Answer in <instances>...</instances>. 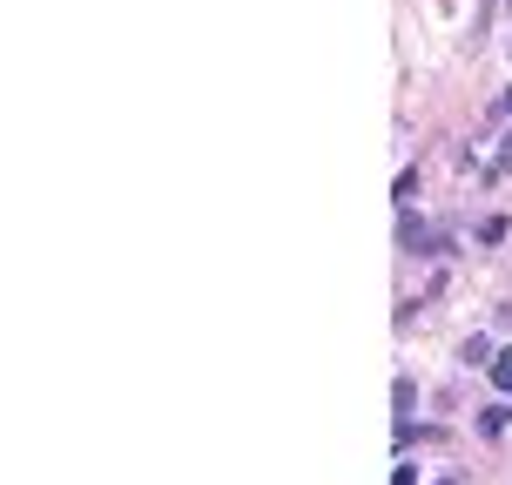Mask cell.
Segmentation results:
<instances>
[{"label":"cell","mask_w":512,"mask_h":485,"mask_svg":"<svg viewBox=\"0 0 512 485\" xmlns=\"http://www.w3.org/2000/svg\"><path fill=\"white\" fill-rule=\"evenodd\" d=\"M398 243H405V250H418V256H425V250H445V236H432L418 216H405V223H398Z\"/></svg>","instance_id":"obj_1"},{"label":"cell","mask_w":512,"mask_h":485,"mask_svg":"<svg viewBox=\"0 0 512 485\" xmlns=\"http://www.w3.org/2000/svg\"><path fill=\"white\" fill-rule=\"evenodd\" d=\"M411 405H418V384L398 378V391H391V411H398V425H411Z\"/></svg>","instance_id":"obj_2"},{"label":"cell","mask_w":512,"mask_h":485,"mask_svg":"<svg viewBox=\"0 0 512 485\" xmlns=\"http://www.w3.org/2000/svg\"><path fill=\"white\" fill-rule=\"evenodd\" d=\"M506 425H512V411H506V405H486V411H479V432H486V438H499Z\"/></svg>","instance_id":"obj_3"},{"label":"cell","mask_w":512,"mask_h":485,"mask_svg":"<svg viewBox=\"0 0 512 485\" xmlns=\"http://www.w3.org/2000/svg\"><path fill=\"white\" fill-rule=\"evenodd\" d=\"M492 384H499V391H512V351H492Z\"/></svg>","instance_id":"obj_4"},{"label":"cell","mask_w":512,"mask_h":485,"mask_svg":"<svg viewBox=\"0 0 512 485\" xmlns=\"http://www.w3.org/2000/svg\"><path fill=\"white\" fill-rule=\"evenodd\" d=\"M506 169H512V142H506L499 155H492V176H506Z\"/></svg>","instance_id":"obj_5"},{"label":"cell","mask_w":512,"mask_h":485,"mask_svg":"<svg viewBox=\"0 0 512 485\" xmlns=\"http://www.w3.org/2000/svg\"><path fill=\"white\" fill-rule=\"evenodd\" d=\"M499 115H512V88H506V95H499Z\"/></svg>","instance_id":"obj_6"}]
</instances>
